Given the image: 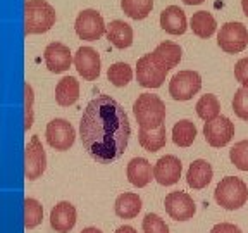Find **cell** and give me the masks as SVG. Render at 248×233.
Masks as SVG:
<instances>
[{"label": "cell", "instance_id": "44dd1931", "mask_svg": "<svg viewBox=\"0 0 248 233\" xmlns=\"http://www.w3.org/2000/svg\"><path fill=\"white\" fill-rule=\"evenodd\" d=\"M79 99V82L74 76H64L55 86V100L62 107L74 105Z\"/></svg>", "mask_w": 248, "mask_h": 233}, {"label": "cell", "instance_id": "ac0fdd59", "mask_svg": "<svg viewBox=\"0 0 248 233\" xmlns=\"http://www.w3.org/2000/svg\"><path fill=\"white\" fill-rule=\"evenodd\" d=\"M126 176H128V182L131 185L143 188L152 182L154 167L145 157H133L128 163V167H126Z\"/></svg>", "mask_w": 248, "mask_h": 233}, {"label": "cell", "instance_id": "1f68e13d", "mask_svg": "<svg viewBox=\"0 0 248 233\" xmlns=\"http://www.w3.org/2000/svg\"><path fill=\"white\" fill-rule=\"evenodd\" d=\"M232 111L240 119L248 121V88L241 86L232 97Z\"/></svg>", "mask_w": 248, "mask_h": 233}, {"label": "cell", "instance_id": "3957f363", "mask_svg": "<svg viewBox=\"0 0 248 233\" xmlns=\"http://www.w3.org/2000/svg\"><path fill=\"white\" fill-rule=\"evenodd\" d=\"M55 9L45 0H26L24 4V31L26 35H40L55 24Z\"/></svg>", "mask_w": 248, "mask_h": 233}, {"label": "cell", "instance_id": "2e32d148", "mask_svg": "<svg viewBox=\"0 0 248 233\" xmlns=\"http://www.w3.org/2000/svg\"><path fill=\"white\" fill-rule=\"evenodd\" d=\"M76 225V207L67 200H61L50 211V226L57 233H69Z\"/></svg>", "mask_w": 248, "mask_h": 233}, {"label": "cell", "instance_id": "f35d334b", "mask_svg": "<svg viewBox=\"0 0 248 233\" xmlns=\"http://www.w3.org/2000/svg\"><path fill=\"white\" fill-rule=\"evenodd\" d=\"M81 233H102V230L95 228V226H88V228L81 230Z\"/></svg>", "mask_w": 248, "mask_h": 233}, {"label": "cell", "instance_id": "cb8c5ba5", "mask_svg": "<svg viewBox=\"0 0 248 233\" xmlns=\"http://www.w3.org/2000/svg\"><path fill=\"white\" fill-rule=\"evenodd\" d=\"M138 140L140 145L148 152H157L162 147H166L167 142V132H166V124L159 126L155 130H141L138 132Z\"/></svg>", "mask_w": 248, "mask_h": 233}, {"label": "cell", "instance_id": "30bf717a", "mask_svg": "<svg viewBox=\"0 0 248 233\" xmlns=\"http://www.w3.org/2000/svg\"><path fill=\"white\" fill-rule=\"evenodd\" d=\"M45 136L52 149L64 152L73 147L74 140H76V132H74L73 124L67 119L55 117V119H52L50 123L46 124Z\"/></svg>", "mask_w": 248, "mask_h": 233}, {"label": "cell", "instance_id": "52a82bcc", "mask_svg": "<svg viewBox=\"0 0 248 233\" xmlns=\"http://www.w3.org/2000/svg\"><path fill=\"white\" fill-rule=\"evenodd\" d=\"M202 88V76L197 71H179L169 82V93L174 100L185 102L193 99Z\"/></svg>", "mask_w": 248, "mask_h": 233}, {"label": "cell", "instance_id": "603a6c76", "mask_svg": "<svg viewBox=\"0 0 248 233\" xmlns=\"http://www.w3.org/2000/svg\"><path fill=\"white\" fill-rule=\"evenodd\" d=\"M114 211L119 217L123 219H133L140 214L141 211V199L138 194L133 192H124L114 202Z\"/></svg>", "mask_w": 248, "mask_h": 233}, {"label": "cell", "instance_id": "ba28073f", "mask_svg": "<svg viewBox=\"0 0 248 233\" xmlns=\"http://www.w3.org/2000/svg\"><path fill=\"white\" fill-rule=\"evenodd\" d=\"M167 73L169 71L164 69L159 62L155 61L152 52L140 57L138 62H136V80H138V85H141L143 88H159V86H162Z\"/></svg>", "mask_w": 248, "mask_h": 233}, {"label": "cell", "instance_id": "7c38bea8", "mask_svg": "<svg viewBox=\"0 0 248 233\" xmlns=\"http://www.w3.org/2000/svg\"><path fill=\"white\" fill-rule=\"evenodd\" d=\"M164 207H166V213L174 221H188L197 213V207H195V202L191 199V195L179 190L170 192V194L166 195Z\"/></svg>", "mask_w": 248, "mask_h": 233}, {"label": "cell", "instance_id": "484cf974", "mask_svg": "<svg viewBox=\"0 0 248 233\" xmlns=\"http://www.w3.org/2000/svg\"><path fill=\"white\" fill-rule=\"evenodd\" d=\"M197 138V126L193 121L181 119L172 128V142L178 147H190Z\"/></svg>", "mask_w": 248, "mask_h": 233}, {"label": "cell", "instance_id": "7402d4cb", "mask_svg": "<svg viewBox=\"0 0 248 233\" xmlns=\"http://www.w3.org/2000/svg\"><path fill=\"white\" fill-rule=\"evenodd\" d=\"M105 35L116 49H128L133 43V28L121 19H116L108 24Z\"/></svg>", "mask_w": 248, "mask_h": 233}, {"label": "cell", "instance_id": "f1b7e54d", "mask_svg": "<svg viewBox=\"0 0 248 233\" xmlns=\"http://www.w3.org/2000/svg\"><path fill=\"white\" fill-rule=\"evenodd\" d=\"M107 78L114 86H126L133 80V69L126 62H114L108 67Z\"/></svg>", "mask_w": 248, "mask_h": 233}, {"label": "cell", "instance_id": "8fae6325", "mask_svg": "<svg viewBox=\"0 0 248 233\" xmlns=\"http://www.w3.org/2000/svg\"><path fill=\"white\" fill-rule=\"evenodd\" d=\"M203 136H205V142L210 147H226L232 140V136H234V123L226 116L216 117V119L205 123Z\"/></svg>", "mask_w": 248, "mask_h": 233}, {"label": "cell", "instance_id": "836d02e7", "mask_svg": "<svg viewBox=\"0 0 248 233\" xmlns=\"http://www.w3.org/2000/svg\"><path fill=\"white\" fill-rule=\"evenodd\" d=\"M24 95H26V119H24V128L30 130L33 126V102H35V93L30 83L24 85Z\"/></svg>", "mask_w": 248, "mask_h": 233}, {"label": "cell", "instance_id": "f546056e", "mask_svg": "<svg viewBox=\"0 0 248 233\" xmlns=\"http://www.w3.org/2000/svg\"><path fill=\"white\" fill-rule=\"evenodd\" d=\"M43 219V207L36 199H24V226L26 228H36Z\"/></svg>", "mask_w": 248, "mask_h": 233}, {"label": "cell", "instance_id": "9c48e42d", "mask_svg": "<svg viewBox=\"0 0 248 233\" xmlns=\"http://www.w3.org/2000/svg\"><path fill=\"white\" fill-rule=\"evenodd\" d=\"M46 169V154L38 135H33L24 149V175L26 180H38Z\"/></svg>", "mask_w": 248, "mask_h": 233}, {"label": "cell", "instance_id": "4dcf8cb0", "mask_svg": "<svg viewBox=\"0 0 248 233\" xmlns=\"http://www.w3.org/2000/svg\"><path fill=\"white\" fill-rule=\"evenodd\" d=\"M229 159L240 171H248V140H241L229 150Z\"/></svg>", "mask_w": 248, "mask_h": 233}, {"label": "cell", "instance_id": "6da1fadb", "mask_svg": "<svg viewBox=\"0 0 248 233\" xmlns=\"http://www.w3.org/2000/svg\"><path fill=\"white\" fill-rule=\"evenodd\" d=\"M131 126L124 107L108 95H98L86 105L79 121L85 150L98 163H114L128 147Z\"/></svg>", "mask_w": 248, "mask_h": 233}, {"label": "cell", "instance_id": "e0dca14e", "mask_svg": "<svg viewBox=\"0 0 248 233\" xmlns=\"http://www.w3.org/2000/svg\"><path fill=\"white\" fill-rule=\"evenodd\" d=\"M160 28L169 35H183L188 30V19L181 7L169 5L160 12Z\"/></svg>", "mask_w": 248, "mask_h": 233}, {"label": "cell", "instance_id": "5b68a950", "mask_svg": "<svg viewBox=\"0 0 248 233\" xmlns=\"http://www.w3.org/2000/svg\"><path fill=\"white\" fill-rule=\"evenodd\" d=\"M217 45L226 54H240L248 45V30L240 21H229L222 24L217 33Z\"/></svg>", "mask_w": 248, "mask_h": 233}, {"label": "cell", "instance_id": "8d00e7d4", "mask_svg": "<svg viewBox=\"0 0 248 233\" xmlns=\"http://www.w3.org/2000/svg\"><path fill=\"white\" fill-rule=\"evenodd\" d=\"M114 233H138L136 232L133 226H129V225H123V226H119V228L116 230Z\"/></svg>", "mask_w": 248, "mask_h": 233}, {"label": "cell", "instance_id": "8992f818", "mask_svg": "<svg viewBox=\"0 0 248 233\" xmlns=\"http://www.w3.org/2000/svg\"><path fill=\"white\" fill-rule=\"evenodd\" d=\"M74 30H76V35L86 42H95L107 33L104 17L95 9H85L79 12L74 21Z\"/></svg>", "mask_w": 248, "mask_h": 233}, {"label": "cell", "instance_id": "7a4b0ae2", "mask_svg": "<svg viewBox=\"0 0 248 233\" xmlns=\"http://www.w3.org/2000/svg\"><path fill=\"white\" fill-rule=\"evenodd\" d=\"M133 113L141 130H155L166 121V104L159 95L141 93L133 104Z\"/></svg>", "mask_w": 248, "mask_h": 233}, {"label": "cell", "instance_id": "83f0119b", "mask_svg": "<svg viewBox=\"0 0 248 233\" xmlns=\"http://www.w3.org/2000/svg\"><path fill=\"white\" fill-rule=\"evenodd\" d=\"M195 109H197L198 117L203 119L205 123H209V121L219 117V113H221V104H219V100H217L216 95L207 93V95L200 97V100L197 102Z\"/></svg>", "mask_w": 248, "mask_h": 233}, {"label": "cell", "instance_id": "4316f807", "mask_svg": "<svg viewBox=\"0 0 248 233\" xmlns=\"http://www.w3.org/2000/svg\"><path fill=\"white\" fill-rule=\"evenodd\" d=\"M121 9L135 21L145 19L154 9V0H121Z\"/></svg>", "mask_w": 248, "mask_h": 233}, {"label": "cell", "instance_id": "74e56055", "mask_svg": "<svg viewBox=\"0 0 248 233\" xmlns=\"http://www.w3.org/2000/svg\"><path fill=\"white\" fill-rule=\"evenodd\" d=\"M205 0H183V4H186V5H200V4H203Z\"/></svg>", "mask_w": 248, "mask_h": 233}, {"label": "cell", "instance_id": "ffe728a7", "mask_svg": "<svg viewBox=\"0 0 248 233\" xmlns=\"http://www.w3.org/2000/svg\"><path fill=\"white\" fill-rule=\"evenodd\" d=\"M152 55H154V59L159 62L164 69L169 71L179 64V61L183 57V49L178 43L166 40V42L159 43V45L155 47V50L152 52Z\"/></svg>", "mask_w": 248, "mask_h": 233}, {"label": "cell", "instance_id": "4fadbf2b", "mask_svg": "<svg viewBox=\"0 0 248 233\" xmlns=\"http://www.w3.org/2000/svg\"><path fill=\"white\" fill-rule=\"evenodd\" d=\"M73 62L79 76L86 82H93L100 76V55L92 47H79Z\"/></svg>", "mask_w": 248, "mask_h": 233}, {"label": "cell", "instance_id": "d6986e66", "mask_svg": "<svg viewBox=\"0 0 248 233\" xmlns=\"http://www.w3.org/2000/svg\"><path fill=\"white\" fill-rule=\"evenodd\" d=\"M212 176H214V171L212 166H210L207 161L203 159H197L190 164L188 171H186V182L191 188L195 190H202V188H205L210 182H212Z\"/></svg>", "mask_w": 248, "mask_h": 233}, {"label": "cell", "instance_id": "ab89813d", "mask_svg": "<svg viewBox=\"0 0 248 233\" xmlns=\"http://www.w3.org/2000/svg\"><path fill=\"white\" fill-rule=\"evenodd\" d=\"M241 9H243L245 16H248V0H241Z\"/></svg>", "mask_w": 248, "mask_h": 233}, {"label": "cell", "instance_id": "5bb4252c", "mask_svg": "<svg viewBox=\"0 0 248 233\" xmlns=\"http://www.w3.org/2000/svg\"><path fill=\"white\" fill-rule=\"evenodd\" d=\"M183 173V164L181 161L172 154H167L160 157L154 166V178L159 185L170 186L179 182Z\"/></svg>", "mask_w": 248, "mask_h": 233}, {"label": "cell", "instance_id": "d590c367", "mask_svg": "<svg viewBox=\"0 0 248 233\" xmlns=\"http://www.w3.org/2000/svg\"><path fill=\"white\" fill-rule=\"evenodd\" d=\"M210 233H243V232L236 225H232V223H219V225H216L210 230Z\"/></svg>", "mask_w": 248, "mask_h": 233}, {"label": "cell", "instance_id": "d4e9b609", "mask_svg": "<svg viewBox=\"0 0 248 233\" xmlns=\"http://www.w3.org/2000/svg\"><path fill=\"white\" fill-rule=\"evenodd\" d=\"M190 28L198 38H210L216 33L217 23L214 19V16L207 11H198L191 16Z\"/></svg>", "mask_w": 248, "mask_h": 233}, {"label": "cell", "instance_id": "9a60e30c", "mask_svg": "<svg viewBox=\"0 0 248 233\" xmlns=\"http://www.w3.org/2000/svg\"><path fill=\"white\" fill-rule=\"evenodd\" d=\"M43 59L50 73H64L73 64V55H71L69 47L61 42H52L46 45L43 52Z\"/></svg>", "mask_w": 248, "mask_h": 233}, {"label": "cell", "instance_id": "d6a6232c", "mask_svg": "<svg viewBox=\"0 0 248 233\" xmlns=\"http://www.w3.org/2000/svg\"><path fill=\"white\" fill-rule=\"evenodd\" d=\"M143 233H169V226L166 225L162 217L155 213H148L141 223Z\"/></svg>", "mask_w": 248, "mask_h": 233}, {"label": "cell", "instance_id": "e575fe53", "mask_svg": "<svg viewBox=\"0 0 248 233\" xmlns=\"http://www.w3.org/2000/svg\"><path fill=\"white\" fill-rule=\"evenodd\" d=\"M234 78H236L238 83H241V86L248 88V57H243L236 62V66H234Z\"/></svg>", "mask_w": 248, "mask_h": 233}, {"label": "cell", "instance_id": "277c9868", "mask_svg": "<svg viewBox=\"0 0 248 233\" xmlns=\"http://www.w3.org/2000/svg\"><path fill=\"white\" fill-rule=\"evenodd\" d=\"M214 197L222 209L236 211L243 207L245 202L248 200V186L238 176H226L217 183Z\"/></svg>", "mask_w": 248, "mask_h": 233}]
</instances>
